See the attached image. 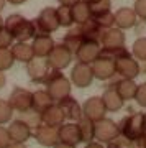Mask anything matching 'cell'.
Instances as JSON below:
<instances>
[{
    "mask_svg": "<svg viewBox=\"0 0 146 148\" xmlns=\"http://www.w3.org/2000/svg\"><path fill=\"white\" fill-rule=\"evenodd\" d=\"M125 33L123 30L117 27L107 28V30H102L99 38V43L102 46V54L105 56H110L112 59H115L117 56H120L123 51H125Z\"/></svg>",
    "mask_w": 146,
    "mask_h": 148,
    "instance_id": "obj_1",
    "label": "cell"
},
{
    "mask_svg": "<svg viewBox=\"0 0 146 148\" xmlns=\"http://www.w3.org/2000/svg\"><path fill=\"white\" fill-rule=\"evenodd\" d=\"M44 84H46V90L49 92V95L53 97V101L56 102V104L71 95L72 84H71L69 77H66L61 71L51 69V73H49Z\"/></svg>",
    "mask_w": 146,
    "mask_h": 148,
    "instance_id": "obj_2",
    "label": "cell"
},
{
    "mask_svg": "<svg viewBox=\"0 0 146 148\" xmlns=\"http://www.w3.org/2000/svg\"><path fill=\"white\" fill-rule=\"evenodd\" d=\"M118 130H120V137H123L128 142L135 143L136 140H140L143 137V133L146 132L143 114L136 112V114H130V115L123 117L118 123Z\"/></svg>",
    "mask_w": 146,
    "mask_h": 148,
    "instance_id": "obj_3",
    "label": "cell"
},
{
    "mask_svg": "<svg viewBox=\"0 0 146 148\" xmlns=\"http://www.w3.org/2000/svg\"><path fill=\"white\" fill-rule=\"evenodd\" d=\"M113 61H115V73H117L118 77H121V79H135V77L140 76L141 73L140 61H136L126 49L120 56H117Z\"/></svg>",
    "mask_w": 146,
    "mask_h": 148,
    "instance_id": "obj_4",
    "label": "cell"
},
{
    "mask_svg": "<svg viewBox=\"0 0 146 148\" xmlns=\"http://www.w3.org/2000/svg\"><path fill=\"white\" fill-rule=\"evenodd\" d=\"M120 137V130H118V123L113 122L112 119H100L95 122V130H94V140L99 143H110L115 142Z\"/></svg>",
    "mask_w": 146,
    "mask_h": 148,
    "instance_id": "obj_5",
    "label": "cell"
},
{
    "mask_svg": "<svg viewBox=\"0 0 146 148\" xmlns=\"http://www.w3.org/2000/svg\"><path fill=\"white\" fill-rule=\"evenodd\" d=\"M35 25H36L38 35L43 33V35H51L59 28V21H57V13L54 7H46L43 8L38 16L35 18Z\"/></svg>",
    "mask_w": 146,
    "mask_h": 148,
    "instance_id": "obj_6",
    "label": "cell"
},
{
    "mask_svg": "<svg viewBox=\"0 0 146 148\" xmlns=\"http://www.w3.org/2000/svg\"><path fill=\"white\" fill-rule=\"evenodd\" d=\"M72 56H74V54L71 53L66 46H64L63 43H56L54 48L51 49V53L48 54L46 61H48V64H49V68H51V69L63 71V69H66L69 64H71Z\"/></svg>",
    "mask_w": 146,
    "mask_h": 148,
    "instance_id": "obj_7",
    "label": "cell"
},
{
    "mask_svg": "<svg viewBox=\"0 0 146 148\" xmlns=\"http://www.w3.org/2000/svg\"><path fill=\"white\" fill-rule=\"evenodd\" d=\"M26 73H28V77L31 82L44 84L51 73V68H49L46 58H33L30 63H26Z\"/></svg>",
    "mask_w": 146,
    "mask_h": 148,
    "instance_id": "obj_8",
    "label": "cell"
},
{
    "mask_svg": "<svg viewBox=\"0 0 146 148\" xmlns=\"http://www.w3.org/2000/svg\"><path fill=\"white\" fill-rule=\"evenodd\" d=\"M90 66H92L94 79L110 81V79H113L115 76H117V73H115V61L110 58V56L100 54L99 58L95 59Z\"/></svg>",
    "mask_w": 146,
    "mask_h": 148,
    "instance_id": "obj_9",
    "label": "cell"
},
{
    "mask_svg": "<svg viewBox=\"0 0 146 148\" xmlns=\"http://www.w3.org/2000/svg\"><path fill=\"white\" fill-rule=\"evenodd\" d=\"M71 84L84 89V87H89L94 81V73H92V66L90 64H84V63H76L72 66L71 76H69Z\"/></svg>",
    "mask_w": 146,
    "mask_h": 148,
    "instance_id": "obj_10",
    "label": "cell"
},
{
    "mask_svg": "<svg viewBox=\"0 0 146 148\" xmlns=\"http://www.w3.org/2000/svg\"><path fill=\"white\" fill-rule=\"evenodd\" d=\"M8 104L12 106L13 112H18V114L33 109V92L23 87H15L8 97Z\"/></svg>",
    "mask_w": 146,
    "mask_h": 148,
    "instance_id": "obj_11",
    "label": "cell"
},
{
    "mask_svg": "<svg viewBox=\"0 0 146 148\" xmlns=\"http://www.w3.org/2000/svg\"><path fill=\"white\" fill-rule=\"evenodd\" d=\"M102 54V46L99 41L94 40H84L82 45L77 48V51L74 53L77 63H84V64H92L95 59Z\"/></svg>",
    "mask_w": 146,
    "mask_h": 148,
    "instance_id": "obj_12",
    "label": "cell"
},
{
    "mask_svg": "<svg viewBox=\"0 0 146 148\" xmlns=\"http://www.w3.org/2000/svg\"><path fill=\"white\" fill-rule=\"evenodd\" d=\"M105 114H107V109H105L104 101L100 95H92L82 104V115L90 119L92 122L104 119Z\"/></svg>",
    "mask_w": 146,
    "mask_h": 148,
    "instance_id": "obj_13",
    "label": "cell"
},
{
    "mask_svg": "<svg viewBox=\"0 0 146 148\" xmlns=\"http://www.w3.org/2000/svg\"><path fill=\"white\" fill-rule=\"evenodd\" d=\"M33 137L41 147L46 148H53L56 143H59V128L56 127H49L41 123L40 127L33 132Z\"/></svg>",
    "mask_w": 146,
    "mask_h": 148,
    "instance_id": "obj_14",
    "label": "cell"
},
{
    "mask_svg": "<svg viewBox=\"0 0 146 148\" xmlns=\"http://www.w3.org/2000/svg\"><path fill=\"white\" fill-rule=\"evenodd\" d=\"M7 130H8L10 143H26V140H30L33 137V130L20 119L12 122L7 127Z\"/></svg>",
    "mask_w": 146,
    "mask_h": 148,
    "instance_id": "obj_15",
    "label": "cell"
},
{
    "mask_svg": "<svg viewBox=\"0 0 146 148\" xmlns=\"http://www.w3.org/2000/svg\"><path fill=\"white\" fill-rule=\"evenodd\" d=\"M15 41H20V43H28L30 40L38 35V30H36V25H35V20H28V18H23L20 21V25L12 32Z\"/></svg>",
    "mask_w": 146,
    "mask_h": 148,
    "instance_id": "obj_16",
    "label": "cell"
},
{
    "mask_svg": "<svg viewBox=\"0 0 146 148\" xmlns=\"http://www.w3.org/2000/svg\"><path fill=\"white\" fill-rule=\"evenodd\" d=\"M115 15V27L120 30H130L138 23V16H136L133 7H121L113 13Z\"/></svg>",
    "mask_w": 146,
    "mask_h": 148,
    "instance_id": "obj_17",
    "label": "cell"
},
{
    "mask_svg": "<svg viewBox=\"0 0 146 148\" xmlns=\"http://www.w3.org/2000/svg\"><path fill=\"white\" fill-rule=\"evenodd\" d=\"M54 40L51 38V35H36L33 38L31 48H33V54L35 58H48V54L51 53V49L54 48Z\"/></svg>",
    "mask_w": 146,
    "mask_h": 148,
    "instance_id": "obj_18",
    "label": "cell"
},
{
    "mask_svg": "<svg viewBox=\"0 0 146 148\" xmlns=\"http://www.w3.org/2000/svg\"><path fill=\"white\" fill-rule=\"evenodd\" d=\"M59 142L72 147H77L81 143V133L76 122H64L59 127Z\"/></svg>",
    "mask_w": 146,
    "mask_h": 148,
    "instance_id": "obj_19",
    "label": "cell"
},
{
    "mask_svg": "<svg viewBox=\"0 0 146 148\" xmlns=\"http://www.w3.org/2000/svg\"><path fill=\"white\" fill-rule=\"evenodd\" d=\"M57 106L61 107L66 120H69V122H77L82 117V106L79 104L77 99L72 97V95H69V97L63 99L61 102H57Z\"/></svg>",
    "mask_w": 146,
    "mask_h": 148,
    "instance_id": "obj_20",
    "label": "cell"
},
{
    "mask_svg": "<svg viewBox=\"0 0 146 148\" xmlns=\"http://www.w3.org/2000/svg\"><path fill=\"white\" fill-rule=\"evenodd\" d=\"M41 120H43L44 125L59 128L64 122H66V117H64L61 107L57 106V104H53L51 107H48L46 110L41 112Z\"/></svg>",
    "mask_w": 146,
    "mask_h": 148,
    "instance_id": "obj_21",
    "label": "cell"
},
{
    "mask_svg": "<svg viewBox=\"0 0 146 148\" xmlns=\"http://www.w3.org/2000/svg\"><path fill=\"white\" fill-rule=\"evenodd\" d=\"M100 97H102V101H104V106H105V109H107V112H118L121 107H123V104H125V101L121 99L120 94H118L112 86H108Z\"/></svg>",
    "mask_w": 146,
    "mask_h": 148,
    "instance_id": "obj_22",
    "label": "cell"
},
{
    "mask_svg": "<svg viewBox=\"0 0 146 148\" xmlns=\"http://www.w3.org/2000/svg\"><path fill=\"white\" fill-rule=\"evenodd\" d=\"M123 101H131L135 99V94H136V89H138V84L135 82V79H118L112 86Z\"/></svg>",
    "mask_w": 146,
    "mask_h": 148,
    "instance_id": "obj_23",
    "label": "cell"
},
{
    "mask_svg": "<svg viewBox=\"0 0 146 148\" xmlns=\"http://www.w3.org/2000/svg\"><path fill=\"white\" fill-rule=\"evenodd\" d=\"M12 54H13V59L18 61V63H30L33 58H35V54H33V48L31 45H28V43H20V41H15L12 45Z\"/></svg>",
    "mask_w": 146,
    "mask_h": 148,
    "instance_id": "obj_24",
    "label": "cell"
},
{
    "mask_svg": "<svg viewBox=\"0 0 146 148\" xmlns=\"http://www.w3.org/2000/svg\"><path fill=\"white\" fill-rule=\"evenodd\" d=\"M84 41V36H82V32H81V28L76 25L74 28H69L68 33L64 35V40H63V45L68 48L71 53H76L77 51V48L82 45Z\"/></svg>",
    "mask_w": 146,
    "mask_h": 148,
    "instance_id": "obj_25",
    "label": "cell"
},
{
    "mask_svg": "<svg viewBox=\"0 0 146 148\" xmlns=\"http://www.w3.org/2000/svg\"><path fill=\"white\" fill-rule=\"evenodd\" d=\"M77 127H79V133H81V142L84 143H90L94 142V130H95V122H92L87 117H81L77 122Z\"/></svg>",
    "mask_w": 146,
    "mask_h": 148,
    "instance_id": "obj_26",
    "label": "cell"
},
{
    "mask_svg": "<svg viewBox=\"0 0 146 148\" xmlns=\"http://www.w3.org/2000/svg\"><path fill=\"white\" fill-rule=\"evenodd\" d=\"M77 27L81 28V32H82L84 40H94V41H99L102 30H100V27L97 25V21H95L94 16H90L87 21H84V23H81V25H77Z\"/></svg>",
    "mask_w": 146,
    "mask_h": 148,
    "instance_id": "obj_27",
    "label": "cell"
},
{
    "mask_svg": "<svg viewBox=\"0 0 146 148\" xmlns=\"http://www.w3.org/2000/svg\"><path fill=\"white\" fill-rule=\"evenodd\" d=\"M53 104H56V102L53 101V97L49 95V92L46 89H40L33 92V109L35 110L43 112L46 110L48 107H51Z\"/></svg>",
    "mask_w": 146,
    "mask_h": 148,
    "instance_id": "obj_28",
    "label": "cell"
},
{
    "mask_svg": "<svg viewBox=\"0 0 146 148\" xmlns=\"http://www.w3.org/2000/svg\"><path fill=\"white\" fill-rule=\"evenodd\" d=\"M72 10V20H74V25H81L84 21H87L90 18V8L85 2H77L76 5L71 7Z\"/></svg>",
    "mask_w": 146,
    "mask_h": 148,
    "instance_id": "obj_29",
    "label": "cell"
},
{
    "mask_svg": "<svg viewBox=\"0 0 146 148\" xmlns=\"http://www.w3.org/2000/svg\"><path fill=\"white\" fill-rule=\"evenodd\" d=\"M18 119L25 122L26 125H28V127L33 130V132H35V130H36V128L43 123V120H41V112L35 110V109H30V110H26V112H21Z\"/></svg>",
    "mask_w": 146,
    "mask_h": 148,
    "instance_id": "obj_30",
    "label": "cell"
},
{
    "mask_svg": "<svg viewBox=\"0 0 146 148\" xmlns=\"http://www.w3.org/2000/svg\"><path fill=\"white\" fill-rule=\"evenodd\" d=\"M56 13H57V21H59V27L71 28V27L74 25V20H72V10H71V7L59 5V7L56 8Z\"/></svg>",
    "mask_w": 146,
    "mask_h": 148,
    "instance_id": "obj_31",
    "label": "cell"
},
{
    "mask_svg": "<svg viewBox=\"0 0 146 148\" xmlns=\"http://www.w3.org/2000/svg\"><path fill=\"white\" fill-rule=\"evenodd\" d=\"M131 56L136 61H146V36L136 38L131 46Z\"/></svg>",
    "mask_w": 146,
    "mask_h": 148,
    "instance_id": "obj_32",
    "label": "cell"
},
{
    "mask_svg": "<svg viewBox=\"0 0 146 148\" xmlns=\"http://www.w3.org/2000/svg\"><path fill=\"white\" fill-rule=\"evenodd\" d=\"M15 59H13V54H12L10 48H0V71L5 73L13 66Z\"/></svg>",
    "mask_w": 146,
    "mask_h": 148,
    "instance_id": "obj_33",
    "label": "cell"
},
{
    "mask_svg": "<svg viewBox=\"0 0 146 148\" xmlns=\"http://www.w3.org/2000/svg\"><path fill=\"white\" fill-rule=\"evenodd\" d=\"M89 8L92 16H99L102 13H107V12H110V0H94L89 5Z\"/></svg>",
    "mask_w": 146,
    "mask_h": 148,
    "instance_id": "obj_34",
    "label": "cell"
},
{
    "mask_svg": "<svg viewBox=\"0 0 146 148\" xmlns=\"http://www.w3.org/2000/svg\"><path fill=\"white\" fill-rule=\"evenodd\" d=\"M12 117H13L12 106L7 99H0V125H5L7 122H10Z\"/></svg>",
    "mask_w": 146,
    "mask_h": 148,
    "instance_id": "obj_35",
    "label": "cell"
},
{
    "mask_svg": "<svg viewBox=\"0 0 146 148\" xmlns=\"http://www.w3.org/2000/svg\"><path fill=\"white\" fill-rule=\"evenodd\" d=\"M97 25L100 27V30H107V28L115 27V15L112 13V10L107 12V13H102L99 16H94Z\"/></svg>",
    "mask_w": 146,
    "mask_h": 148,
    "instance_id": "obj_36",
    "label": "cell"
},
{
    "mask_svg": "<svg viewBox=\"0 0 146 148\" xmlns=\"http://www.w3.org/2000/svg\"><path fill=\"white\" fill-rule=\"evenodd\" d=\"M23 18H25V16L20 15V13H12V15H8L5 20H3V28H7V30L12 33L18 25H20V21L23 20Z\"/></svg>",
    "mask_w": 146,
    "mask_h": 148,
    "instance_id": "obj_37",
    "label": "cell"
},
{
    "mask_svg": "<svg viewBox=\"0 0 146 148\" xmlns=\"http://www.w3.org/2000/svg\"><path fill=\"white\" fill-rule=\"evenodd\" d=\"M15 43V38L7 28L0 30V48H12V45Z\"/></svg>",
    "mask_w": 146,
    "mask_h": 148,
    "instance_id": "obj_38",
    "label": "cell"
},
{
    "mask_svg": "<svg viewBox=\"0 0 146 148\" xmlns=\"http://www.w3.org/2000/svg\"><path fill=\"white\" fill-rule=\"evenodd\" d=\"M133 101H136V104H138L140 107H145L146 109V82H143V84L138 86Z\"/></svg>",
    "mask_w": 146,
    "mask_h": 148,
    "instance_id": "obj_39",
    "label": "cell"
},
{
    "mask_svg": "<svg viewBox=\"0 0 146 148\" xmlns=\"http://www.w3.org/2000/svg\"><path fill=\"white\" fill-rule=\"evenodd\" d=\"M136 16L140 20L146 21V0H135V5H133Z\"/></svg>",
    "mask_w": 146,
    "mask_h": 148,
    "instance_id": "obj_40",
    "label": "cell"
},
{
    "mask_svg": "<svg viewBox=\"0 0 146 148\" xmlns=\"http://www.w3.org/2000/svg\"><path fill=\"white\" fill-rule=\"evenodd\" d=\"M10 143V137H8V130L3 125H0V148H5Z\"/></svg>",
    "mask_w": 146,
    "mask_h": 148,
    "instance_id": "obj_41",
    "label": "cell"
},
{
    "mask_svg": "<svg viewBox=\"0 0 146 148\" xmlns=\"http://www.w3.org/2000/svg\"><path fill=\"white\" fill-rule=\"evenodd\" d=\"M59 2V5H64V7H72L76 5L77 2H81V0H57Z\"/></svg>",
    "mask_w": 146,
    "mask_h": 148,
    "instance_id": "obj_42",
    "label": "cell"
},
{
    "mask_svg": "<svg viewBox=\"0 0 146 148\" xmlns=\"http://www.w3.org/2000/svg\"><path fill=\"white\" fill-rule=\"evenodd\" d=\"M135 143H136V147L138 148H146V132L143 133V137H141L140 140H136Z\"/></svg>",
    "mask_w": 146,
    "mask_h": 148,
    "instance_id": "obj_43",
    "label": "cell"
},
{
    "mask_svg": "<svg viewBox=\"0 0 146 148\" xmlns=\"http://www.w3.org/2000/svg\"><path fill=\"white\" fill-rule=\"evenodd\" d=\"M84 148H104L102 147V143H99V142H90V143H85V147Z\"/></svg>",
    "mask_w": 146,
    "mask_h": 148,
    "instance_id": "obj_44",
    "label": "cell"
},
{
    "mask_svg": "<svg viewBox=\"0 0 146 148\" xmlns=\"http://www.w3.org/2000/svg\"><path fill=\"white\" fill-rule=\"evenodd\" d=\"M5 84H7V76H5V73L0 71V89L5 87Z\"/></svg>",
    "mask_w": 146,
    "mask_h": 148,
    "instance_id": "obj_45",
    "label": "cell"
},
{
    "mask_svg": "<svg viewBox=\"0 0 146 148\" xmlns=\"http://www.w3.org/2000/svg\"><path fill=\"white\" fill-rule=\"evenodd\" d=\"M5 148H26L25 143H8Z\"/></svg>",
    "mask_w": 146,
    "mask_h": 148,
    "instance_id": "obj_46",
    "label": "cell"
},
{
    "mask_svg": "<svg viewBox=\"0 0 146 148\" xmlns=\"http://www.w3.org/2000/svg\"><path fill=\"white\" fill-rule=\"evenodd\" d=\"M105 148H123V147H121L118 142H110V143H107V147Z\"/></svg>",
    "mask_w": 146,
    "mask_h": 148,
    "instance_id": "obj_47",
    "label": "cell"
},
{
    "mask_svg": "<svg viewBox=\"0 0 146 148\" xmlns=\"http://www.w3.org/2000/svg\"><path fill=\"white\" fill-rule=\"evenodd\" d=\"M53 148H76V147H72V145H66V143H56V145H54V147Z\"/></svg>",
    "mask_w": 146,
    "mask_h": 148,
    "instance_id": "obj_48",
    "label": "cell"
},
{
    "mask_svg": "<svg viewBox=\"0 0 146 148\" xmlns=\"http://www.w3.org/2000/svg\"><path fill=\"white\" fill-rule=\"evenodd\" d=\"M8 3H12V5H21V3H25L26 0H7Z\"/></svg>",
    "mask_w": 146,
    "mask_h": 148,
    "instance_id": "obj_49",
    "label": "cell"
},
{
    "mask_svg": "<svg viewBox=\"0 0 146 148\" xmlns=\"http://www.w3.org/2000/svg\"><path fill=\"white\" fill-rule=\"evenodd\" d=\"M5 3H7V0H0V12L5 8Z\"/></svg>",
    "mask_w": 146,
    "mask_h": 148,
    "instance_id": "obj_50",
    "label": "cell"
},
{
    "mask_svg": "<svg viewBox=\"0 0 146 148\" xmlns=\"http://www.w3.org/2000/svg\"><path fill=\"white\" fill-rule=\"evenodd\" d=\"M81 2H85V3H87V5H90V3H92V2H94V0H81Z\"/></svg>",
    "mask_w": 146,
    "mask_h": 148,
    "instance_id": "obj_51",
    "label": "cell"
},
{
    "mask_svg": "<svg viewBox=\"0 0 146 148\" xmlns=\"http://www.w3.org/2000/svg\"><path fill=\"white\" fill-rule=\"evenodd\" d=\"M2 28H3V18L0 16V30H2Z\"/></svg>",
    "mask_w": 146,
    "mask_h": 148,
    "instance_id": "obj_52",
    "label": "cell"
},
{
    "mask_svg": "<svg viewBox=\"0 0 146 148\" xmlns=\"http://www.w3.org/2000/svg\"><path fill=\"white\" fill-rule=\"evenodd\" d=\"M143 119H145V127H146V112L143 114Z\"/></svg>",
    "mask_w": 146,
    "mask_h": 148,
    "instance_id": "obj_53",
    "label": "cell"
}]
</instances>
